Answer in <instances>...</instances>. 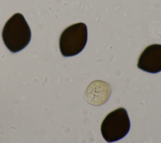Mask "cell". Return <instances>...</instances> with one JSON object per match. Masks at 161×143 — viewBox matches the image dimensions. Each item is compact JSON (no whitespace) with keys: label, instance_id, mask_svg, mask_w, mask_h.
Listing matches in <instances>:
<instances>
[{"label":"cell","instance_id":"3957f363","mask_svg":"<svg viewBox=\"0 0 161 143\" xmlns=\"http://www.w3.org/2000/svg\"><path fill=\"white\" fill-rule=\"evenodd\" d=\"M87 40V26L83 23L74 24L65 28L59 40V48L64 56L77 55L84 48Z\"/></svg>","mask_w":161,"mask_h":143},{"label":"cell","instance_id":"277c9868","mask_svg":"<svg viewBox=\"0 0 161 143\" xmlns=\"http://www.w3.org/2000/svg\"><path fill=\"white\" fill-rule=\"evenodd\" d=\"M137 66L145 72L157 73L161 72V45L148 46L140 55Z\"/></svg>","mask_w":161,"mask_h":143},{"label":"cell","instance_id":"6da1fadb","mask_svg":"<svg viewBox=\"0 0 161 143\" xmlns=\"http://www.w3.org/2000/svg\"><path fill=\"white\" fill-rule=\"evenodd\" d=\"M31 30L23 15L17 13L5 23L2 38L8 49L12 53H17L24 49L30 43Z\"/></svg>","mask_w":161,"mask_h":143},{"label":"cell","instance_id":"7a4b0ae2","mask_svg":"<svg viewBox=\"0 0 161 143\" xmlns=\"http://www.w3.org/2000/svg\"><path fill=\"white\" fill-rule=\"evenodd\" d=\"M130 121L126 110L119 107L109 113L101 125V134L108 142L123 138L129 132Z\"/></svg>","mask_w":161,"mask_h":143}]
</instances>
